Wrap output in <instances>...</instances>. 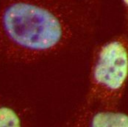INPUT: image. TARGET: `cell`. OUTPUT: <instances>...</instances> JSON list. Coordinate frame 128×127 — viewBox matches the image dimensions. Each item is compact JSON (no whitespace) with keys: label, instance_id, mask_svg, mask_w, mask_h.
Instances as JSON below:
<instances>
[{"label":"cell","instance_id":"1","mask_svg":"<svg viewBox=\"0 0 128 127\" xmlns=\"http://www.w3.org/2000/svg\"><path fill=\"white\" fill-rule=\"evenodd\" d=\"M102 0H2L0 65L35 63L80 48L96 30Z\"/></svg>","mask_w":128,"mask_h":127},{"label":"cell","instance_id":"5","mask_svg":"<svg viewBox=\"0 0 128 127\" xmlns=\"http://www.w3.org/2000/svg\"><path fill=\"white\" fill-rule=\"evenodd\" d=\"M123 7H124V23L126 28L128 30V0H122Z\"/></svg>","mask_w":128,"mask_h":127},{"label":"cell","instance_id":"4","mask_svg":"<svg viewBox=\"0 0 128 127\" xmlns=\"http://www.w3.org/2000/svg\"><path fill=\"white\" fill-rule=\"evenodd\" d=\"M89 115H92L89 122L91 127H128V115L116 110H99L90 113L82 120Z\"/></svg>","mask_w":128,"mask_h":127},{"label":"cell","instance_id":"3","mask_svg":"<svg viewBox=\"0 0 128 127\" xmlns=\"http://www.w3.org/2000/svg\"><path fill=\"white\" fill-rule=\"evenodd\" d=\"M29 115L27 107L0 98V127H22L27 124Z\"/></svg>","mask_w":128,"mask_h":127},{"label":"cell","instance_id":"2","mask_svg":"<svg viewBox=\"0 0 128 127\" xmlns=\"http://www.w3.org/2000/svg\"><path fill=\"white\" fill-rule=\"evenodd\" d=\"M128 81V38L119 35L102 44L94 53L88 90L80 110V120L93 110H114Z\"/></svg>","mask_w":128,"mask_h":127}]
</instances>
